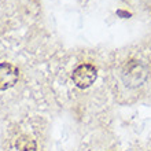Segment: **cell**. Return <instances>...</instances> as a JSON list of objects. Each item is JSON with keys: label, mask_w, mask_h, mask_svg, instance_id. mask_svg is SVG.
<instances>
[{"label": "cell", "mask_w": 151, "mask_h": 151, "mask_svg": "<svg viewBox=\"0 0 151 151\" xmlns=\"http://www.w3.org/2000/svg\"><path fill=\"white\" fill-rule=\"evenodd\" d=\"M15 148L18 151H36L37 144H36V142H35V139H32L30 136L22 135L17 139Z\"/></svg>", "instance_id": "4"}, {"label": "cell", "mask_w": 151, "mask_h": 151, "mask_svg": "<svg viewBox=\"0 0 151 151\" xmlns=\"http://www.w3.org/2000/svg\"><path fill=\"white\" fill-rule=\"evenodd\" d=\"M19 77V70L11 63H0V91L10 89L17 84Z\"/></svg>", "instance_id": "3"}, {"label": "cell", "mask_w": 151, "mask_h": 151, "mask_svg": "<svg viewBox=\"0 0 151 151\" xmlns=\"http://www.w3.org/2000/svg\"><path fill=\"white\" fill-rule=\"evenodd\" d=\"M98 78V70L95 66H92L89 63H83L77 66L72 73V80L76 84V87L80 89H85L89 88L92 84Z\"/></svg>", "instance_id": "2"}, {"label": "cell", "mask_w": 151, "mask_h": 151, "mask_svg": "<svg viewBox=\"0 0 151 151\" xmlns=\"http://www.w3.org/2000/svg\"><path fill=\"white\" fill-rule=\"evenodd\" d=\"M121 77H122V81L127 87L136 88L143 85L144 81L147 80V70L137 60H129L124 66Z\"/></svg>", "instance_id": "1"}]
</instances>
